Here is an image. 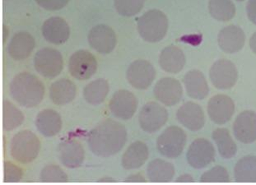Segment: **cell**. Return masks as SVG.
Returning <instances> with one entry per match:
<instances>
[{
	"mask_svg": "<svg viewBox=\"0 0 256 185\" xmlns=\"http://www.w3.org/2000/svg\"><path fill=\"white\" fill-rule=\"evenodd\" d=\"M127 141L124 125L110 118L98 124L88 136L92 152L99 158H108L120 152Z\"/></svg>",
	"mask_w": 256,
	"mask_h": 185,
	"instance_id": "1",
	"label": "cell"
},
{
	"mask_svg": "<svg viewBox=\"0 0 256 185\" xmlns=\"http://www.w3.org/2000/svg\"><path fill=\"white\" fill-rule=\"evenodd\" d=\"M12 99L22 107L38 106L44 96L43 82L34 74L20 72L14 76L10 86Z\"/></svg>",
	"mask_w": 256,
	"mask_h": 185,
	"instance_id": "2",
	"label": "cell"
},
{
	"mask_svg": "<svg viewBox=\"0 0 256 185\" xmlns=\"http://www.w3.org/2000/svg\"><path fill=\"white\" fill-rule=\"evenodd\" d=\"M168 16L158 10H148L138 20V32L145 42H161L168 30Z\"/></svg>",
	"mask_w": 256,
	"mask_h": 185,
	"instance_id": "3",
	"label": "cell"
},
{
	"mask_svg": "<svg viewBox=\"0 0 256 185\" xmlns=\"http://www.w3.org/2000/svg\"><path fill=\"white\" fill-rule=\"evenodd\" d=\"M40 142L30 130H22L14 135L11 142V156L21 164H29L38 158L40 152Z\"/></svg>",
	"mask_w": 256,
	"mask_h": 185,
	"instance_id": "4",
	"label": "cell"
},
{
	"mask_svg": "<svg viewBox=\"0 0 256 185\" xmlns=\"http://www.w3.org/2000/svg\"><path fill=\"white\" fill-rule=\"evenodd\" d=\"M187 136L184 130L177 126H170L158 136L156 148L159 153L169 159H176L184 150Z\"/></svg>",
	"mask_w": 256,
	"mask_h": 185,
	"instance_id": "5",
	"label": "cell"
},
{
	"mask_svg": "<svg viewBox=\"0 0 256 185\" xmlns=\"http://www.w3.org/2000/svg\"><path fill=\"white\" fill-rule=\"evenodd\" d=\"M34 67L36 72L46 78H54L63 70V56L57 50L43 48L36 54Z\"/></svg>",
	"mask_w": 256,
	"mask_h": 185,
	"instance_id": "6",
	"label": "cell"
},
{
	"mask_svg": "<svg viewBox=\"0 0 256 185\" xmlns=\"http://www.w3.org/2000/svg\"><path fill=\"white\" fill-rule=\"evenodd\" d=\"M168 120L165 107L155 102H148L142 107L138 114L140 127L148 134H154L161 130Z\"/></svg>",
	"mask_w": 256,
	"mask_h": 185,
	"instance_id": "7",
	"label": "cell"
},
{
	"mask_svg": "<svg viewBox=\"0 0 256 185\" xmlns=\"http://www.w3.org/2000/svg\"><path fill=\"white\" fill-rule=\"evenodd\" d=\"M98 70L95 56L86 50H80L72 54L68 61V71L72 78L80 81L91 78Z\"/></svg>",
	"mask_w": 256,
	"mask_h": 185,
	"instance_id": "8",
	"label": "cell"
},
{
	"mask_svg": "<svg viewBox=\"0 0 256 185\" xmlns=\"http://www.w3.org/2000/svg\"><path fill=\"white\" fill-rule=\"evenodd\" d=\"M210 78L216 89L228 90L235 86L238 82V70L232 61L219 60L210 68Z\"/></svg>",
	"mask_w": 256,
	"mask_h": 185,
	"instance_id": "9",
	"label": "cell"
},
{
	"mask_svg": "<svg viewBox=\"0 0 256 185\" xmlns=\"http://www.w3.org/2000/svg\"><path fill=\"white\" fill-rule=\"evenodd\" d=\"M156 78V70L151 62L144 60H138L128 66L126 78L135 89L145 90L151 86Z\"/></svg>",
	"mask_w": 256,
	"mask_h": 185,
	"instance_id": "10",
	"label": "cell"
},
{
	"mask_svg": "<svg viewBox=\"0 0 256 185\" xmlns=\"http://www.w3.org/2000/svg\"><path fill=\"white\" fill-rule=\"evenodd\" d=\"M215 154L214 146L208 140L196 139L187 150V162L194 169H204L214 160Z\"/></svg>",
	"mask_w": 256,
	"mask_h": 185,
	"instance_id": "11",
	"label": "cell"
},
{
	"mask_svg": "<svg viewBox=\"0 0 256 185\" xmlns=\"http://www.w3.org/2000/svg\"><path fill=\"white\" fill-rule=\"evenodd\" d=\"M137 108V98L128 90H117L109 102V109L112 114L122 120H130Z\"/></svg>",
	"mask_w": 256,
	"mask_h": 185,
	"instance_id": "12",
	"label": "cell"
},
{
	"mask_svg": "<svg viewBox=\"0 0 256 185\" xmlns=\"http://www.w3.org/2000/svg\"><path fill=\"white\" fill-rule=\"evenodd\" d=\"M154 96L166 106H174L182 100L183 88L177 79L163 78L154 89Z\"/></svg>",
	"mask_w": 256,
	"mask_h": 185,
	"instance_id": "13",
	"label": "cell"
},
{
	"mask_svg": "<svg viewBox=\"0 0 256 185\" xmlns=\"http://www.w3.org/2000/svg\"><path fill=\"white\" fill-rule=\"evenodd\" d=\"M90 46L98 53L108 54L116 46L117 37L114 30L104 24L95 26L88 34Z\"/></svg>",
	"mask_w": 256,
	"mask_h": 185,
	"instance_id": "14",
	"label": "cell"
},
{
	"mask_svg": "<svg viewBox=\"0 0 256 185\" xmlns=\"http://www.w3.org/2000/svg\"><path fill=\"white\" fill-rule=\"evenodd\" d=\"M207 109L210 120L216 124L222 125L232 118L235 112V104L228 96L219 94L208 100Z\"/></svg>",
	"mask_w": 256,
	"mask_h": 185,
	"instance_id": "15",
	"label": "cell"
},
{
	"mask_svg": "<svg viewBox=\"0 0 256 185\" xmlns=\"http://www.w3.org/2000/svg\"><path fill=\"white\" fill-rule=\"evenodd\" d=\"M233 134L238 141L250 144L256 141V113L246 110L238 114L233 124Z\"/></svg>",
	"mask_w": 256,
	"mask_h": 185,
	"instance_id": "16",
	"label": "cell"
},
{
	"mask_svg": "<svg viewBox=\"0 0 256 185\" xmlns=\"http://www.w3.org/2000/svg\"><path fill=\"white\" fill-rule=\"evenodd\" d=\"M176 118L180 124L192 132L202 130L205 124V116L200 106L194 102H186L180 107Z\"/></svg>",
	"mask_w": 256,
	"mask_h": 185,
	"instance_id": "17",
	"label": "cell"
},
{
	"mask_svg": "<svg viewBox=\"0 0 256 185\" xmlns=\"http://www.w3.org/2000/svg\"><path fill=\"white\" fill-rule=\"evenodd\" d=\"M246 43V35L238 26L230 25L222 28L218 36V44L226 54H236L242 50Z\"/></svg>",
	"mask_w": 256,
	"mask_h": 185,
	"instance_id": "18",
	"label": "cell"
},
{
	"mask_svg": "<svg viewBox=\"0 0 256 185\" xmlns=\"http://www.w3.org/2000/svg\"><path fill=\"white\" fill-rule=\"evenodd\" d=\"M42 35L44 40L53 44H62L70 36V28L67 22L60 16L47 19L42 26Z\"/></svg>",
	"mask_w": 256,
	"mask_h": 185,
	"instance_id": "19",
	"label": "cell"
},
{
	"mask_svg": "<svg viewBox=\"0 0 256 185\" xmlns=\"http://www.w3.org/2000/svg\"><path fill=\"white\" fill-rule=\"evenodd\" d=\"M58 159L70 169L81 166L85 159L84 146L76 140H66L58 146Z\"/></svg>",
	"mask_w": 256,
	"mask_h": 185,
	"instance_id": "20",
	"label": "cell"
},
{
	"mask_svg": "<svg viewBox=\"0 0 256 185\" xmlns=\"http://www.w3.org/2000/svg\"><path fill=\"white\" fill-rule=\"evenodd\" d=\"M35 46V40L32 36L30 33L21 32L12 36L8 46V52L14 60L22 61L30 56Z\"/></svg>",
	"mask_w": 256,
	"mask_h": 185,
	"instance_id": "21",
	"label": "cell"
},
{
	"mask_svg": "<svg viewBox=\"0 0 256 185\" xmlns=\"http://www.w3.org/2000/svg\"><path fill=\"white\" fill-rule=\"evenodd\" d=\"M186 56L179 47L169 46L162 50L159 56V65L162 70L168 74H176L182 72L186 65Z\"/></svg>",
	"mask_w": 256,
	"mask_h": 185,
	"instance_id": "22",
	"label": "cell"
},
{
	"mask_svg": "<svg viewBox=\"0 0 256 185\" xmlns=\"http://www.w3.org/2000/svg\"><path fill=\"white\" fill-rule=\"evenodd\" d=\"M183 82L187 95L192 99L201 100L207 98L210 93L207 80L200 70H194L187 72L184 75Z\"/></svg>",
	"mask_w": 256,
	"mask_h": 185,
	"instance_id": "23",
	"label": "cell"
},
{
	"mask_svg": "<svg viewBox=\"0 0 256 185\" xmlns=\"http://www.w3.org/2000/svg\"><path fill=\"white\" fill-rule=\"evenodd\" d=\"M62 120L58 112L54 110H43L36 118V126L40 134L46 138L56 136L62 128Z\"/></svg>",
	"mask_w": 256,
	"mask_h": 185,
	"instance_id": "24",
	"label": "cell"
},
{
	"mask_svg": "<svg viewBox=\"0 0 256 185\" xmlns=\"http://www.w3.org/2000/svg\"><path fill=\"white\" fill-rule=\"evenodd\" d=\"M77 95V86L71 80L61 78L50 86V98L57 106H66L72 102Z\"/></svg>",
	"mask_w": 256,
	"mask_h": 185,
	"instance_id": "25",
	"label": "cell"
},
{
	"mask_svg": "<svg viewBox=\"0 0 256 185\" xmlns=\"http://www.w3.org/2000/svg\"><path fill=\"white\" fill-rule=\"evenodd\" d=\"M149 156L148 148L141 141H136L128 146L122 156L124 169H138L144 164Z\"/></svg>",
	"mask_w": 256,
	"mask_h": 185,
	"instance_id": "26",
	"label": "cell"
},
{
	"mask_svg": "<svg viewBox=\"0 0 256 185\" xmlns=\"http://www.w3.org/2000/svg\"><path fill=\"white\" fill-rule=\"evenodd\" d=\"M147 174L152 183H169L175 176V168L170 162L156 159L148 166Z\"/></svg>",
	"mask_w": 256,
	"mask_h": 185,
	"instance_id": "27",
	"label": "cell"
},
{
	"mask_svg": "<svg viewBox=\"0 0 256 185\" xmlns=\"http://www.w3.org/2000/svg\"><path fill=\"white\" fill-rule=\"evenodd\" d=\"M212 138L222 158L232 159L235 156L238 152V146L230 136L228 130L224 128H216L212 132Z\"/></svg>",
	"mask_w": 256,
	"mask_h": 185,
	"instance_id": "28",
	"label": "cell"
},
{
	"mask_svg": "<svg viewBox=\"0 0 256 185\" xmlns=\"http://www.w3.org/2000/svg\"><path fill=\"white\" fill-rule=\"evenodd\" d=\"M109 90V84L106 80L96 79L84 88V98L88 104L99 106L105 102Z\"/></svg>",
	"mask_w": 256,
	"mask_h": 185,
	"instance_id": "29",
	"label": "cell"
},
{
	"mask_svg": "<svg viewBox=\"0 0 256 185\" xmlns=\"http://www.w3.org/2000/svg\"><path fill=\"white\" fill-rule=\"evenodd\" d=\"M234 177L239 183H256V156H247L238 160L234 168Z\"/></svg>",
	"mask_w": 256,
	"mask_h": 185,
	"instance_id": "30",
	"label": "cell"
},
{
	"mask_svg": "<svg viewBox=\"0 0 256 185\" xmlns=\"http://www.w3.org/2000/svg\"><path fill=\"white\" fill-rule=\"evenodd\" d=\"M208 11L218 22H228L235 16L236 6L232 0H210Z\"/></svg>",
	"mask_w": 256,
	"mask_h": 185,
	"instance_id": "31",
	"label": "cell"
},
{
	"mask_svg": "<svg viewBox=\"0 0 256 185\" xmlns=\"http://www.w3.org/2000/svg\"><path fill=\"white\" fill-rule=\"evenodd\" d=\"M24 114L12 102L8 100L2 103V127L10 132L21 126L24 122Z\"/></svg>",
	"mask_w": 256,
	"mask_h": 185,
	"instance_id": "32",
	"label": "cell"
},
{
	"mask_svg": "<svg viewBox=\"0 0 256 185\" xmlns=\"http://www.w3.org/2000/svg\"><path fill=\"white\" fill-rule=\"evenodd\" d=\"M40 180L43 183H67V174L56 164H49L42 170Z\"/></svg>",
	"mask_w": 256,
	"mask_h": 185,
	"instance_id": "33",
	"label": "cell"
},
{
	"mask_svg": "<svg viewBox=\"0 0 256 185\" xmlns=\"http://www.w3.org/2000/svg\"><path fill=\"white\" fill-rule=\"evenodd\" d=\"M145 0H114L117 12L124 16H133L142 10Z\"/></svg>",
	"mask_w": 256,
	"mask_h": 185,
	"instance_id": "34",
	"label": "cell"
},
{
	"mask_svg": "<svg viewBox=\"0 0 256 185\" xmlns=\"http://www.w3.org/2000/svg\"><path fill=\"white\" fill-rule=\"evenodd\" d=\"M230 176L224 167H214L212 169L202 174L200 178L201 183H228Z\"/></svg>",
	"mask_w": 256,
	"mask_h": 185,
	"instance_id": "35",
	"label": "cell"
},
{
	"mask_svg": "<svg viewBox=\"0 0 256 185\" xmlns=\"http://www.w3.org/2000/svg\"><path fill=\"white\" fill-rule=\"evenodd\" d=\"M22 170L20 167L10 162L4 163V182L6 183H16L22 178Z\"/></svg>",
	"mask_w": 256,
	"mask_h": 185,
	"instance_id": "36",
	"label": "cell"
},
{
	"mask_svg": "<svg viewBox=\"0 0 256 185\" xmlns=\"http://www.w3.org/2000/svg\"><path fill=\"white\" fill-rule=\"evenodd\" d=\"M40 7L48 11H57L66 7L70 0H35Z\"/></svg>",
	"mask_w": 256,
	"mask_h": 185,
	"instance_id": "37",
	"label": "cell"
},
{
	"mask_svg": "<svg viewBox=\"0 0 256 185\" xmlns=\"http://www.w3.org/2000/svg\"><path fill=\"white\" fill-rule=\"evenodd\" d=\"M246 14L250 21L256 26V0H249L247 2Z\"/></svg>",
	"mask_w": 256,
	"mask_h": 185,
	"instance_id": "38",
	"label": "cell"
},
{
	"mask_svg": "<svg viewBox=\"0 0 256 185\" xmlns=\"http://www.w3.org/2000/svg\"><path fill=\"white\" fill-rule=\"evenodd\" d=\"M126 183H146L147 180L142 174L138 173L128 176L124 180Z\"/></svg>",
	"mask_w": 256,
	"mask_h": 185,
	"instance_id": "39",
	"label": "cell"
},
{
	"mask_svg": "<svg viewBox=\"0 0 256 185\" xmlns=\"http://www.w3.org/2000/svg\"><path fill=\"white\" fill-rule=\"evenodd\" d=\"M176 183H194V180L193 177L190 174H184L179 176L177 178L176 180Z\"/></svg>",
	"mask_w": 256,
	"mask_h": 185,
	"instance_id": "40",
	"label": "cell"
},
{
	"mask_svg": "<svg viewBox=\"0 0 256 185\" xmlns=\"http://www.w3.org/2000/svg\"><path fill=\"white\" fill-rule=\"evenodd\" d=\"M249 44L250 48L252 50V52L256 54V32L254 33V34L252 36V37H250Z\"/></svg>",
	"mask_w": 256,
	"mask_h": 185,
	"instance_id": "41",
	"label": "cell"
},
{
	"mask_svg": "<svg viewBox=\"0 0 256 185\" xmlns=\"http://www.w3.org/2000/svg\"><path fill=\"white\" fill-rule=\"evenodd\" d=\"M99 183H116V180L112 177H103L98 181Z\"/></svg>",
	"mask_w": 256,
	"mask_h": 185,
	"instance_id": "42",
	"label": "cell"
},
{
	"mask_svg": "<svg viewBox=\"0 0 256 185\" xmlns=\"http://www.w3.org/2000/svg\"><path fill=\"white\" fill-rule=\"evenodd\" d=\"M236 1H240H240H244V0H236Z\"/></svg>",
	"mask_w": 256,
	"mask_h": 185,
	"instance_id": "43",
	"label": "cell"
}]
</instances>
